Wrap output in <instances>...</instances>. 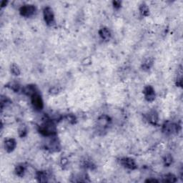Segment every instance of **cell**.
Returning <instances> with one entry per match:
<instances>
[{"label": "cell", "mask_w": 183, "mask_h": 183, "mask_svg": "<svg viewBox=\"0 0 183 183\" xmlns=\"http://www.w3.org/2000/svg\"><path fill=\"white\" fill-rule=\"evenodd\" d=\"M39 133L46 137L54 136L57 134V128L52 121L47 120L39 126Z\"/></svg>", "instance_id": "1"}, {"label": "cell", "mask_w": 183, "mask_h": 183, "mask_svg": "<svg viewBox=\"0 0 183 183\" xmlns=\"http://www.w3.org/2000/svg\"><path fill=\"white\" fill-rule=\"evenodd\" d=\"M31 102L32 105L33 107L35 108L36 110L37 111H40L43 109L44 107V103L43 100H42V98L39 93L36 92L35 94L31 96Z\"/></svg>", "instance_id": "2"}, {"label": "cell", "mask_w": 183, "mask_h": 183, "mask_svg": "<svg viewBox=\"0 0 183 183\" xmlns=\"http://www.w3.org/2000/svg\"><path fill=\"white\" fill-rule=\"evenodd\" d=\"M36 7L33 5H23L20 9V13L24 17H30L35 13Z\"/></svg>", "instance_id": "3"}, {"label": "cell", "mask_w": 183, "mask_h": 183, "mask_svg": "<svg viewBox=\"0 0 183 183\" xmlns=\"http://www.w3.org/2000/svg\"><path fill=\"white\" fill-rule=\"evenodd\" d=\"M162 131L167 135H171V134L177 133L179 131V127L177 125L174 124L170 122H166L163 125Z\"/></svg>", "instance_id": "4"}, {"label": "cell", "mask_w": 183, "mask_h": 183, "mask_svg": "<svg viewBox=\"0 0 183 183\" xmlns=\"http://www.w3.org/2000/svg\"><path fill=\"white\" fill-rule=\"evenodd\" d=\"M44 19L47 24L51 25L54 22V14L52 9L50 7H46L43 10Z\"/></svg>", "instance_id": "5"}, {"label": "cell", "mask_w": 183, "mask_h": 183, "mask_svg": "<svg viewBox=\"0 0 183 183\" xmlns=\"http://www.w3.org/2000/svg\"><path fill=\"white\" fill-rule=\"evenodd\" d=\"M143 94L144 95L146 100L148 102H150V103L154 101L155 97H156L155 89L152 86H150V85H148V86H146L144 87L143 90Z\"/></svg>", "instance_id": "6"}, {"label": "cell", "mask_w": 183, "mask_h": 183, "mask_svg": "<svg viewBox=\"0 0 183 183\" xmlns=\"http://www.w3.org/2000/svg\"><path fill=\"white\" fill-rule=\"evenodd\" d=\"M120 163L123 167L129 170H135L137 168V164L133 159L130 157H124L121 159Z\"/></svg>", "instance_id": "7"}, {"label": "cell", "mask_w": 183, "mask_h": 183, "mask_svg": "<svg viewBox=\"0 0 183 183\" xmlns=\"http://www.w3.org/2000/svg\"><path fill=\"white\" fill-rule=\"evenodd\" d=\"M17 142L13 138H9L5 142V149L7 152H12L16 148Z\"/></svg>", "instance_id": "8"}, {"label": "cell", "mask_w": 183, "mask_h": 183, "mask_svg": "<svg viewBox=\"0 0 183 183\" xmlns=\"http://www.w3.org/2000/svg\"><path fill=\"white\" fill-rule=\"evenodd\" d=\"M147 120L152 125H156L158 122V114L155 111H151L147 114Z\"/></svg>", "instance_id": "9"}, {"label": "cell", "mask_w": 183, "mask_h": 183, "mask_svg": "<svg viewBox=\"0 0 183 183\" xmlns=\"http://www.w3.org/2000/svg\"><path fill=\"white\" fill-rule=\"evenodd\" d=\"M99 35L104 40H109L111 38V32L107 27H103L99 29Z\"/></svg>", "instance_id": "10"}, {"label": "cell", "mask_w": 183, "mask_h": 183, "mask_svg": "<svg viewBox=\"0 0 183 183\" xmlns=\"http://www.w3.org/2000/svg\"><path fill=\"white\" fill-rule=\"evenodd\" d=\"M23 92H24L25 95H28V96L29 95V96H32V95L35 94L36 92H37V89L35 85H27L24 88V89H23Z\"/></svg>", "instance_id": "11"}, {"label": "cell", "mask_w": 183, "mask_h": 183, "mask_svg": "<svg viewBox=\"0 0 183 183\" xmlns=\"http://www.w3.org/2000/svg\"><path fill=\"white\" fill-rule=\"evenodd\" d=\"M110 122V120L109 117H107L106 115L102 116L99 118V120H98V125L99 127H102V128L103 127V129H104L109 125Z\"/></svg>", "instance_id": "12"}, {"label": "cell", "mask_w": 183, "mask_h": 183, "mask_svg": "<svg viewBox=\"0 0 183 183\" xmlns=\"http://www.w3.org/2000/svg\"><path fill=\"white\" fill-rule=\"evenodd\" d=\"M37 179L38 182H46L48 181V175L45 171H39L37 172Z\"/></svg>", "instance_id": "13"}, {"label": "cell", "mask_w": 183, "mask_h": 183, "mask_svg": "<svg viewBox=\"0 0 183 183\" xmlns=\"http://www.w3.org/2000/svg\"><path fill=\"white\" fill-rule=\"evenodd\" d=\"M140 12L142 16L147 17L150 14V9L145 3H142L140 5Z\"/></svg>", "instance_id": "14"}, {"label": "cell", "mask_w": 183, "mask_h": 183, "mask_svg": "<svg viewBox=\"0 0 183 183\" xmlns=\"http://www.w3.org/2000/svg\"><path fill=\"white\" fill-rule=\"evenodd\" d=\"M25 170H26V168H25L24 165H22V164L18 165L15 167V174L19 177H23L24 174Z\"/></svg>", "instance_id": "15"}, {"label": "cell", "mask_w": 183, "mask_h": 183, "mask_svg": "<svg viewBox=\"0 0 183 183\" xmlns=\"http://www.w3.org/2000/svg\"><path fill=\"white\" fill-rule=\"evenodd\" d=\"M163 180H162V182H177V177L175 176L174 175V174H166L163 177Z\"/></svg>", "instance_id": "16"}, {"label": "cell", "mask_w": 183, "mask_h": 183, "mask_svg": "<svg viewBox=\"0 0 183 183\" xmlns=\"http://www.w3.org/2000/svg\"><path fill=\"white\" fill-rule=\"evenodd\" d=\"M153 62H154V60H153L152 58L147 59L146 60L142 63V69L144 70L150 69L153 65Z\"/></svg>", "instance_id": "17"}, {"label": "cell", "mask_w": 183, "mask_h": 183, "mask_svg": "<svg viewBox=\"0 0 183 183\" xmlns=\"http://www.w3.org/2000/svg\"><path fill=\"white\" fill-rule=\"evenodd\" d=\"M164 165H165L166 167H169L172 165V162H173V159H172V157L171 155H168L167 156L165 157L164 158Z\"/></svg>", "instance_id": "18"}, {"label": "cell", "mask_w": 183, "mask_h": 183, "mask_svg": "<svg viewBox=\"0 0 183 183\" xmlns=\"http://www.w3.org/2000/svg\"><path fill=\"white\" fill-rule=\"evenodd\" d=\"M11 72L12 73L14 74V75H16V76H18L20 74V69L19 67L15 64H13L11 66Z\"/></svg>", "instance_id": "19"}, {"label": "cell", "mask_w": 183, "mask_h": 183, "mask_svg": "<svg viewBox=\"0 0 183 183\" xmlns=\"http://www.w3.org/2000/svg\"><path fill=\"white\" fill-rule=\"evenodd\" d=\"M10 88H11L12 90L17 92H18L19 89H20V85L18 84H15V83H12Z\"/></svg>", "instance_id": "20"}, {"label": "cell", "mask_w": 183, "mask_h": 183, "mask_svg": "<svg viewBox=\"0 0 183 183\" xmlns=\"http://www.w3.org/2000/svg\"><path fill=\"white\" fill-rule=\"evenodd\" d=\"M19 135H20V137H24L25 135H27V129L24 128V127H23V128L20 129V130H19Z\"/></svg>", "instance_id": "21"}, {"label": "cell", "mask_w": 183, "mask_h": 183, "mask_svg": "<svg viewBox=\"0 0 183 183\" xmlns=\"http://www.w3.org/2000/svg\"><path fill=\"white\" fill-rule=\"evenodd\" d=\"M121 2L120 1H113L112 2V5H113L114 7L116 8V9H119L121 7Z\"/></svg>", "instance_id": "22"}, {"label": "cell", "mask_w": 183, "mask_h": 183, "mask_svg": "<svg viewBox=\"0 0 183 183\" xmlns=\"http://www.w3.org/2000/svg\"><path fill=\"white\" fill-rule=\"evenodd\" d=\"M146 182H159L158 180H156V179H149V180H146L145 181Z\"/></svg>", "instance_id": "23"}, {"label": "cell", "mask_w": 183, "mask_h": 183, "mask_svg": "<svg viewBox=\"0 0 183 183\" xmlns=\"http://www.w3.org/2000/svg\"><path fill=\"white\" fill-rule=\"evenodd\" d=\"M7 3H8V2H6V1H3V2H2V3H1V6H2V7H5V6L7 5Z\"/></svg>", "instance_id": "24"}]
</instances>
